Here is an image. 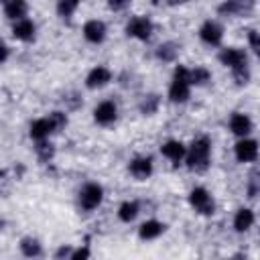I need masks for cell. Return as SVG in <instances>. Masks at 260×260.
Listing matches in <instances>:
<instances>
[{"label": "cell", "mask_w": 260, "mask_h": 260, "mask_svg": "<svg viewBox=\"0 0 260 260\" xmlns=\"http://www.w3.org/2000/svg\"><path fill=\"white\" fill-rule=\"evenodd\" d=\"M104 197H106L104 185L98 183V181H87L77 191V205H79L81 211L89 213V211H95L104 203Z\"/></svg>", "instance_id": "277c9868"}, {"label": "cell", "mask_w": 260, "mask_h": 260, "mask_svg": "<svg viewBox=\"0 0 260 260\" xmlns=\"http://www.w3.org/2000/svg\"><path fill=\"white\" fill-rule=\"evenodd\" d=\"M211 152H213L211 138L201 134V136L193 138L191 144H187V152H185L183 165L191 173H205L209 169V165H211Z\"/></svg>", "instance_id": "6da1fadb"}, {"label": "cell", "mask_w": 260, "mask_h": 260, "mask_svg": "<svg viewBox=\"0 0 260 260\" xmlns=\"http://www.w3.org/2000/svg\"><path fill=\"white\" fill-rule=\"evenodd\" d=\"M223 35H225L223 24H221L217 18H205V20L201 22V26L197 28L199 41H201L205 47H209V49H219L221 43H223Z\"/></svg>", "instance_id": "8992f818"}, {"label": "cell", "mask_w": 260, "mask_h": 260, "mask_svg": "<svg viewBox=\"0 0 260 260\" xmlns=\"http://www.w3.org/2000/svg\"><path fill=\"white\" fill-rule=\"evenodd\" d=\"M128 173L136 181H146L154 173V158L150 154H136L128 160Z\"/></svg>", "instance_id": "8fae6325"}, {"label": "cell", "mask_w": 260, "mask_h": 260, "mask_svg": "<svg viewBox=\"0 0 260 260\" xmlns=\"http://www.w3.org/2000/svg\"><path fill=\"white\" fill-rule=\"evenodd\" d=\"M47 120L51 124V130L53 134H59L61 130H65V126L69 124V118H67V112L65 110H53L47 114Z\"/></svg>", "instance_id": "83f0119b"}, {"label": "cell", "mask_w": 260, "mask_h": 260, "mask_svg": "<svg viewBox=\"0 0 260 260\" xmlns=\"http://www.w3.org/2000/svg\"><path fill=\"white\" fill-rule=\"evenodd\" d=\"M165 232H167V223L160 221V219H156V217H148V219H144V221L138 225V238H140L142 242H154V240H158Z\"/></svg>", "instance_id": "e0dca14e"}, {"label": "cell", "mask_w": 260, "mask_h": 260, "mask_svg": "<svg viewBox=\"0 0 260 260\" xmlns=\"http://www.w3.org/2000/svg\"><path fill=\"white\" fill-rule=\"evenodd\" d=\"M6 2H8V0H0V4H6Z\"/></svg>", "instance_id": "74e56055"}, {"label": "cell", "mask_w": 260, "mask_h": 260, "mask_svg": "<svg viewBox=\"0 0 260 260\" xmlns=\"http://www.w3.org/2000/svg\"><path fill=\"white\" fill-rule=\"evenodd\" d=\"M18 250H20V254H22L24 258H41L43 252H45L41 240L35 238V236H24V238H20Z\"/></svg>", "instance_id": "7402d4cb"}, {"label": "cell", "mask_w": 260, "mask_h": 260, "mask_svg": "<svg viewBox=\"0 0 260 260\" xmlns=\"http://www.w3.org/2000/svg\"><path fill=\"white\" fill-rule=\"evenodd\" d=\"M81 35L89 45H102L108 39V24L102 18H89L81 26Z\"/></svg>", "instance_id": "7c38bea8"}, {"label": "cell", "mask_w": 260, "mask_h": 260, "mask_svg": "<svg viewBox=\"0 0 260 260\" xmlns=\"http://www.w3.org/2000/svg\"><path fill=\"white\" fill-rule=\"evenodd\" d=\"M191 81H189V67L185 65H175L173 75H171V83L167 89V98L171 104H187L191 98Z\"/></svg>", "instance_id": "7a4b0ae2"}, {"label": "cell", "mask_w": 260, "mask_h": 260, "mask_svg": "<svg viewBox=\"0 0 260 260\" xmlns=\"http://www.w3.org/2000/svg\"><path fill=\"white\" fill-rule=\"evenodd\" d=\"M256 10V0H221L217 4V14L225 18H246Z\"/></svg>", "instance_id": "52a82bcc"}, {"label": "cell", "mask_w": 260, "mask_h": 260, "mask_svg": "<svg viewBox=\"0 0 260 260\" xmlns=\"http://www.w3.org/2000/svg\"><path fill=\"white\" fill-rule=\"evenodd\" d=\"M114 79V73L108 65H93L87 75H85V87L95 91V89H104L106 85H110Z\"/></svg>", "instance_id": "5bb4252c"}, {"label": "cell", "mask_w": 260, "mask_h": 260, "mask_svg": "<svg viewBox=\"0 0 260 260\" xmlns=\"http://www.w3.org/2000/svg\"><path fill=\"white\" fill-rule=\"evenodd\" d=\"M81 104H83V102H81V98H79L77 91H71L69 98H65V108H69V110H77Z\"/></svg>", "instance_id": "836d02e7"}, {"label": "cell", "mask_w": 260, "mask_h": 260, "mask_svg": "<svg viewBox=\"0 0 260 260\" xmlns=\"http://www.w3.org/2000/svg\"><path fill=\"white\" fill-rule=\"evenodd\" d=\"M179 51H181V47L175 41H165L154 49V59L160 63H175L179 57Z\"/></svg>", "instance_id": "ffe728a7"}, {"label": "cell", "mask_w": 260, "mask_h": 260, "mask_svg": "<svg viewBox=\"0 0 260 260\" xmlns=\"http://www.w3.org/2000/svg\"><path fill=\"white\" fill-rule=\"evenodd\" d=\"M71 252H73V246H71V244H61V246L55 250L53 256H55L57 260H63V258L69 260V258H71Z\"/></svg>", "instance_id": "d6a6232c"}, {"label": "cell", "mask_w": 260, "mask_h": 260, "mask_svg": "<svg viewBox=\"0 0 260 260\" xmlns=\"http://www.w3.org/2000/svg\"><path fill=\"white\" fill-rule=\"evenodd\" d=\"M124 32H126L128 39H134V41H140V43H148L152 39V35H154V22L146 14H134V16H130L126 20Z\"/></svg>", "instance_id": "5b68a950"}, {"label": "cell", "mask_w": 260, "mask_h": 260, "mask_svg": "<svg viewBox=\"0 0 260 260\" xmlns=\"http://www.w3.org/2000/svg\"><path fill=\"white\" fill-rule=\"evenodd\" d=\"M232 77H234L236 85H240V87L248 85V83L252 81V69H250V63H248V65H242V67H238V69H232Z\"/></svg>", "instance_id": "f1b7e54d"}, {"label": "cell", "mask_w": 260, "mask_h": 260, "mask_svg": "<svg viewBox=\"0 0 260 260\" xmlns=\"http://www.w3.org/2000/svg\"><path fill=\"white\" fill-rule=\"evenodd\" d=\"M81 6V0H55V12L61 20L69 22Z\"/></svg>", "instance_id": "d4e9b609"}, {"label": "cell", "mask_w": 260, "mask_h": 260, "mask_svg": "<svg viewBox=\"0 0 260 260\" xmlns=\"http://www.w3.org/2000/svg\"><path fill=\"white\" fill-rule=\"evenodd\" d=\"M234 158L240 165H252L258 160V140L252 136H242L234 144Z\"/></svg>", "instance_id": "30bf717a"}, {"label": "cell", "mask_w": 260, "mask_h": 260, "mask_svg": "<svg viewBox=\"0 0 260 260\" xmlns=\"http://www.w3.org/2000/svg\"><path fill=\"white\" fill-rule=\"evenodd\" d=\"M89 256H91L89 244H81V246L73 248V252H71V258H69V260H85V258H89Z\"/></svg>", "instance_id": "4dcf8cb0"}, {"label": "cell", "mask_w": 260, "mask_h": 260, "mask_svg": "<svg viewBox=\"0 0 260 260\" xmlns=\"http://www.w3.org/2000/svg\"><path fill=\"white\" fill-rule=\"evenodd\" d=\"M254 223H256V213H254V209L252 207H238L236 209V213H234V217H232V228H234V232H238V234H246V232H250L252 228H254Z\"/></svg>", "instance_id": "ac0fdd59"}, {"label": "cell", "mask_w": 260, "mask_h": 260, "mask_svg": "<svg viewBox=\"0 0 260 260\" xmlns=\"http://www.w3.org/2000/svg\"><path fill=\"white\" fill-rule=\"evenodd\" d=\"M228 130L236 138L250 136L254 132V120H252V116L248 112H232L230 118H228Z\"/></svg>", "instance_id": "4fadbf2b"}, {"label": "cell", "mask_w": 260, "mask_h": 260, "mask_svg": "<svg viewBox=\"0 0 260 260\" xmlns=\"http://www.w3.org/2000/svg\"><path fill=\"white\" fill-rule=\"evenodd\" d=\"M28 136H30L32 142L45 140V138H51V136H53V130H51V124H49L47 116L37 118V120H32V122L28 124Z\"/></svg>", "instance_id": "44dd1931"}, {"label": "cell", "mask_w": 260, "mask_h": 260, "mask_svg": "<svg viewBox=\"0 0 260 260\" xmlns=\"http://www.w3.org/2000/svg\"><path fill=\"white\" fill-rule=\"evenodd\" d=\"M91 116H93V122H95L98 126L110 128V126H114V124L118 122L120 110H118V104H116L114 100H102V102L95 104Z\"/></svg>", "instance_id": "ba28073f"}, {"label": "cell", "mask_w": 260, "mask_h": 260, "mask_svg": "<svg viewBox=\"0 0 260 260\" xmlns=\"http://www.w3.org/2000/svg\"><path fill=\"white\" fill-rule=\"evenodd\" d=\"M35 154H37L39 162L49 165V162H53V158H55V154H57V148H55V144H53L49 138L37 140V142H35Z\"/></svg>", "instance_id": "484cf974"}, {"label": "cell", "mask_w": 260, "mask_h": 260, "mask_svg": "<svg viewBox=\"0 0 260 260\" xmlns=\"http://www.w3.org/2000/svg\"><path fill=\"white\" fill-rule=\"evenodd\" d=\"M213 79V73L207 65H195V67H189V81H191V87H205L209 85Z\"/></svg>", "instance_id": "603a6c76"}, {"label": "cell", "mask_w": 260, "mask_h": 260, "mask_svg": "<svg viewBox=\"0 0 260 260\" xmlns=\"http://www.w3.org/2000/svg\"><path fill=\"white\" fill-rule=\"evenodd\" d=\"M217 61L225 67V69H238L242 65L250 63V55L244 47H219L217 51Z\"/></svg>", "instance_id": "9c48e42d"}, {"label": "cell", "mask_w": 260, "mask_h": 260, "mask_svg": "<svg viewBox=\"0 0 260 260\" xmlns=\"http://www.w3.org/2000/svg\"><path fill=\"white\" fill-rule=\"evenodd\" d=\"M10 35H12V39H16V41H20V43H32V41L37 39V24H35V20L28 18V16L18 18V20L12 22Z\"/></svg>", "instance_id": "2e32d148"}, {"label": "cell", "mask_w": 260, "mask_h": 260, "mask_svg": "<svg viewBox=\"0 0 260 260\" xmlns=\"http://www.w3.org/2000/svg\"><path fill=\"white\" fill-rule=\"evenodd\" d=\"M160 108V95L158 93H144L138 100V112L142 116H154Z\"/></svg>", "instance_id": "4316f807"}, {"label": "cell", "mask_w": 260, "mask_h": 260, "mask_svg": "<svg viewBox=\"0 0 260 260\" xmlns=\"http://www.w3.org/2000/svg\"><path fill=\"white\" fill-rule=\"evenodd\" d=\"M246 43H248V49L252 53H258V49H260V32H258V28H250L246 32Z\"/></svg>", "instance_id": "f546056e"}, {"label": "cell", "mask_w": 260, "mask_h": 260, "mask_svg": "<svg viewBox=\"0 0 260 260\" xmlns=\"http://www.w3.org/2000/svg\"><path fill=\"white\" fill-rule=\"evenodd\" d=\"M189 0H160V4H165V6H185Z\"/></svg>", "instance_id": "8d00e7d4"}, {"label": "cell", "mask_w": 260, "mask_h": 260, "mask_svg": "<svg viewBox=\"0 0 260 260\" xmlns=\"http://www.w3.org/2000/svg\"><path fill=\"white\" fill-rule=\"evenodd\" d=\"M10 47H8V43L4 41V39H0V65H4L8 59H10Z\"/></svg>", "instance_id": "d590c367"}, {"label": "cell", "mask_w": 260, "mask_h": 260, "mask_svg": "<svg viewBox=\"0 0 260 260\" xmlns=\"http://www.w3.org/2000/svg\"><path fill=\"white\" fill-rule=\"evenodd\" d=\"M140 211H142V207H140V201H138V199H124V201L118 205L116 215H118V219H120L122 223H132V221L140 215Z\"/></svg>", "instance_id": "d6986e66"}, {"label": "cell", "mask_w": 260, "mask_h": 260, "mask_svg": "<svg viewBox=\"0 0 260 260\" xmlns=\"http://www.w3.org/2000/svg\"><path fill=\"white\" fill-rule=\"evenodd\" d=\"M2 8H4V16L10 22L28 16V2L26 0H8L6 4H2Z\"/></svg>", "instance_id": "cb8c5ba5"}, {"label": "cell", "mask_w": 260, "mask_h": 260, "mask_svg": "<svg viewBox=\"0 0 260 260\" xmlns=\"http://www.w3.org/2000/svg\"><path fill=\"white\" fill-rule=\"evenodd\" d=\"M248 197L250 199H254L256 195H258V179H256V173H252L250 175V179H248Z\"/></svg>", "instance_id": "e575fe53"}, {"label": "cell", "mask_w": 260, "mask_h": 260, "mask_svg": "<svg viewBox=\"0 0 260 260\" xmlns=\"http://www.w3.org/2000/svg\"><path fill=\"white\" fill-rule=\"evenodd\" d=\"M158 150H160L162 158H167L173 167H179V165H183V160H185L187 144H185L183 140H179V138H169V140H165V142L160 144Z\"/></svg>", "instance_id": "9a60e30c"}, {"label": "cell", "mask_w": 260, "mask_h": 260, "mask_svg": "<svg viewBox=\"0 0 260 260\" xmlns=\"http://www.w3.org/2000/svg\"><path fill=\"white\" fill-rule=\"evenodd\" d=\"M187 203H189V207H191L197 215H203V217L213 215L215 209H217L213 193H211L207 187H203V185H195V187L189 191Z\"/></svg>", "instance_id": "3957f363"}, {"label": "cell", "mask_w": 260, "mask_h": 260, "mask_svg": "<svg viewBox=\"0 0 260 260\" xmlns=\"http://www.w3.org/2000/svg\"><path fill=\"white\" fill-rule=\"evenodd\" d=\"M130 4H132V0H108V8L112 12H124L130 8Z\"/></svg>", "instance_id": "1f68e13d"}]
</instances>
